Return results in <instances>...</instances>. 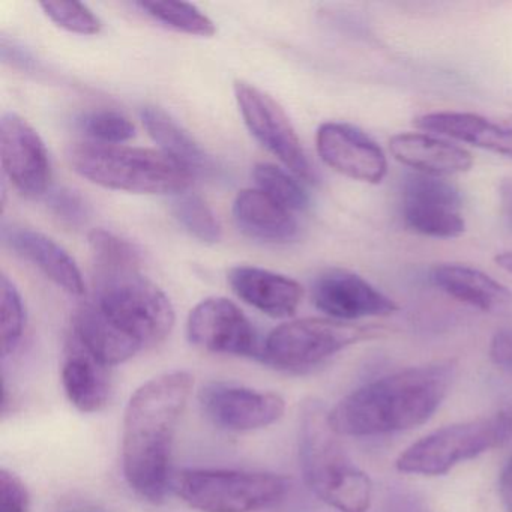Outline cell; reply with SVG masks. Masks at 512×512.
I'll list each match as a JSON object with an SVG mask.
<instances>
[{"label": "cell", "instance_id": "6da1fadb", "mask_svg": "<svg viewBox=\"0 0 512 512\" xmlns=\"http://www.w3.org/2000/svg\"><path fill=\"white\" fill-rule=\"evenodd\" d=\"M193 388L190 373L172 371L143 383L128 401L122 467L131 490L148 502L166 500L173 440Z\"/></svg>", "mask_w": 512, "mask_h": 512}, {"label": "cell", "instance_id": "7a4b0ae2", "mask_svg": "<svg viewBox=\"0 0 512 512\" xmlns=\"http://www.w3.org/2000/svg\"><path fill=\"white\" fill-rule=\"evenodd\" d=\"M454 361L404 368L350 392L331 410L340 436L371 437L412 430L427 422L449 394Z\"/></svg>", "mask_w": 512, "mask_h": 512}, {"label": "cell", "instance_id": "3957f363", "mask_svg": "<svg viewBox=\"0 0 512 512\" xmlns=\"http://www.w3.org/2000/svg\"><path fill=\"white\" fill-rule=\"evenodd\" d=\"M331 410L308 398L299 412V461L308 488L341 512H365L373 502V482L355 466L340 434L332 427Z\"/></svg>", "mask_w": 512, "mask_h": 512}, {"label": "cell", "instance_id": "277c9868", "mask_svg": "<svg viewBox=\"0 0 512 512\" xmlns=\"http://www.w3.org/2000/svg\"><path fill=\"white\" fill-rule=\"evenodd\" d=\"M67 160L77 175L92 184L134 194L178 196L194 178L163 152L133 146L85 140L68 148Z\"/></svg>", "mask_w": 512, "mask_h": 512}, {"label": "cell", "instance_id": "5b68a950", "mask_svg": "<svg viewBox=\"0 0 512 512\" xmlns=\"http://www.w3.org/2000/svg\"><path fill=\"white\" fill-rule=\"evenodd\" d=\"M91 301L142 349L163 343L175 326L172 302L140 269L94 274Z\"/></svg>", "mask_w": 512, "mask_h": 512}, {"label": "cell", "instance_id": "8992f818", "mask_svg": "<svg viewBox=\"0 0 512 512\" xmlns=\"http://www.w3.org/2000/svg\"><path fill=\"white\" fill-rule=\"evenodd\" d=\"M512 436V409L439 428L406 449L397 469L421 476H440L505 443Z\"/></svg>", "mask_w": 512, "mask_h": 512}, {"label": "cell", "instance_id": "52a82bcc", "mask_svg": "<svg viewBox=\"0 0 512 512\" xmlns=\"http://www.w3.org/2000/svg\"><path fill=\"white\" fill-rule=\"evenodd\" d=\"M377 326L334 319H301L275 328L262 346L260 359L277 370L307 373L347 347L382 335Z\"/></svg>", "mask_w": 512, "mask_h": 512}, {"label": "cell", "instance_id": "ba28073f", "mask_svg": "<svg viewBox=\"0 0 512 512\" xmlns=\"http://www.w3.org/2000/svg\"><path fill=\"white\" fill-rule=\"evenodd\" d=\"M176 490L200 512H256L281 502L290 482L275 473L185 469L176 478Z\"/></svg>", "mask_w": 512, "mask_h": 512}, {"label": "cell", "instance_id": "9c48e42d", "mask_svg": "<svg viewBox=\"0 0 512 512\" xmlns=\"http://www.w3.org/2000/svg\"><path fill=\"white\" fill-rule=\"evenodd\" d=\"M235 98L250 133L296 178L314 184L316 170L283 107L256 86L238 80Z\"/></svg>", "mask_w": 512, "mask_h": 512}, {"label": "cell", "instance_id": "30bf717a", "mask_svg": "<svg viewBox=\"0 0 512 512\" xmlns=\"http://www.w3.org/2000/svg\"><path fill=\"white\" fill-rule=\"evenodd\" d=\"M461 208L460 190L451 182L422 173L404 179L401 218L410 232L428 238H458L466 230Z\"/></svg>", "mask_w": 512, "mask_h": 512}, {"label": "cell", "instance_id": "8fae6325", "mask_svg": "<svg viewBox=\"0 0 512 512\" xmlns=\"http://www.w3.org/2000/svg\"><path fill=\"white\" fill-rule=\"evenodd\" d=\"M187 335L191 344L206 352L250 358L262 353L253 323L227 298L199 302L188 316Z\"/></svg>", "mask_w": 512, "mask_h": 512}, {"label": "cell", "instance_id": "7c38bea8", "mask_svg": "<svg viewBox=\"0 0 512 512\" xmlns=\"http://www.w3.org/2000/svg\"><path fill=\"white\" fill-rule=\"evenodd\" d=\"M206 418L229 431H254L280 421L286 409L281 395L236 383L211 382L199 392Z\"/></svg>", "mask_w": 512, "mask_h": 512}, {"label": "cell", "instance_id": "4fadbf2b", "mask_svg": "<svg viewBox=\"0 0 512 512\" xmlns=\"http://www.w3.org/2000/svg\"><path fill=\"white\" fill-rule=\"evenodd\" d=\"M0 155L5 175L20 194L34 199L49 193L52 181L49 152L35 128L16 113L2 116Z\"/></svg>", "mask_w": 512, "mask_h": 512}, {"label": "cell", "instance_id": "5bb4252c", "mask_svg": "<svg viewBox=\"0 0 512 512\" xmlns=\"http://www.w3.org/2000/svg\"><path fill=\"white\" fill-rule=\"evenodd\" d=\"M317 310L328 319L350 322L394 314L398 305L367 280L347 269L332 268L317 275L311 289Z\"/></svg>", "mask_w": 512, "mask_h": 512}, {"label": "cell", "instance_id": "9a60e30c", "mask_svg": "<svg viewBox=\"0 0 512 512\" xmlns=\"http://www.w3.org/2000/svg\"><path fill=\"white\" fill-rule=\"evenodd\" d=\"M316 148L326 166L365 184L377 185L388 173L383 149L358 127L326 122L317 130Z\"/></svg>", "mask_w": 512, "mask_h": 512}, {"label": "cell", "instance_id": "2e32d148", "mask_svg": "<svg viewBox=\"0 0 512 512\" xmlns=\"http://www.w3.org/2000/svg\"><path fill=\"white\" fill-rule=\"evenodd\" d=\"M235 295L274 319H287L298 311L304 289L287 275L257 266H235L227 274Z\"/></svg>", "mask_w": 512, "mask_h": 512}, {"label": "cell", "instance_id": "e0dca14e", "mask_svg": "<svg viewBox=\"0 0 512 512\" xmlns=\"http://www.w3.org/2000/svg\"><path fill=\"white\" fill-rule=\"evenodd\" d=\"M5 244L40 269L50 281L73 296L86 293L85 280L76 260L49 236L28 227H4Z\"/></svg>", "mask_w": 512, "mask_h": 512}, {"label": "cell", "instance_id": "ac0fdd59", "mask_svg": "<svg viewBox=\"0 0 512 512\" xmlns=\"http://www.w3.org/2000/svg\"><path fill=\"white\" fill-rule=\"evenodd\" d=\"M62 386L70 403L83 413L101 412L112 397L110 367L98 361L73 335L62 361Z\"/></svg>", "mask_w": 512, "mask_h": 512}, {"label": "cell", "instance_id": "d6986e66", "mask_svg": "<svg viewBox=\"0 0 512 512\" xmlns=\"http://www.w3.org/2000/svg\"><path fill=\"white\" fill-rule=\"evenodd\" d=\"M389 149L395 160L422 175L449 176L469 172L473 157L469 151L428 133H401L391 137Z\"/></svg>", "mask_w": 512, "mask_h": 512}, {"label": "cell", "instance_id": "ffe728a7", "mask_svg": "<svg viewBox=\"0 0 512 512\" xmlns=\"http://www.w3.org/2000/svg\"><path fill=\"white\" fill-rule=\"evenodd\" d=\"M233 217L244 235L266 244H289L299 233L292 211L259 188L239 191L233 202Z\"/></svg>", "mask_w": 512, "mask_h": 512}, {"label": "cell", "instance_id": "44dd1931", "mask_svg": "<svg viewBox=\"0 0 512 512\" xmlns=\"http://www.w3.org/2000/svg\"><path fill=\"white\" fill-rule=\"evenodd\" d=\"M430 280L446 295L485 313H499L512 305L508 287L472 266L442 263L431 269Z\"/></svg>", "mask_w": 512, "mask_h": 512}, {"label": "cell", "instance_id": "7402d4cb", "mask_svg": "<svg viewBox=\"0 0 512 512\" xmlns=\"http://www.w3.org/2000/svg\"><path fill=\"white\" fill-rule=\"evenodd\" d=\"M415 124L428 133L512 158V128L488 121L482 116L464 112H436L421 116Z\"/></svg>", "mask_w": 512, "mask_h": 512}, {"label": "cell", "instance_id": "603a6c76", "mask_svg": "<svg viewBox=\"0 0 512 512\" xmlns=\"http://www.w3.org/2000/svg\"><path fill=\"white\" fill-rule=\"evenodd\" d=\"M71 335L110 368L124 364L142 350L133 338L113 325L91 299L83 302L74 313Z\"/></svg>", "mask_w": 512, "mask_h": 512}, {"label": "cell", "instance_id": "cb8c5ba5", "mask_svg": "<svg viewBox=\"0 0 512 512\" xmlns=\"http://www.w3.org/2000/svg\"><path fill=\"white\" fill-rule=\"evenodd\" d=\"M140 118L151 139L160 146V151L187 169L191 175H208L214 172V163L209 155L160 107H143Z\"/></svg>", "mask_w": 512, "mask_h": 512}, {"label": "cell", "instance_id": "d4e9b609", "mask_svg": "<svg viewBox=\"0 0 512 512\" xmlns=\"http://www.w3.org/2000/svg\"><path fill=\"white\" fill-rule=\"evenodd\" d=\"M137 7L173 31L203 38L217 34L214 22L194 5L185 2H139Z\"/></svg>", "mask_w": 512, "mask_h": 512}, {"label": "cell", "instance_id": "484cf974", "mask_svg": "<svg viewBox=\"0 0 512 512\" xmlns=\"http://www.w3.org/2000/svg\"><path fill=\"white\" fill-rule=\"evenodd\" d=\"M176 221L197 241L217 244L223 236V227L208 203L194 193H181L172 202Z\"/></svg>", "mask_w": 512, "mask_h": 512}, {"label": "cell", "instance_id": "4316f807", "mask_svg": "<svg viewBox=\"0 0 512 512\" xmlns=\"http://www.w3.org/2000/svg\"><path fill=\"white\" fill-rule=\"evenodd\" d=\"M94 274L140 269L142 259L133 244L119 238L115 233L95 229L89 233Z\"/></svg>", "mask_w": 512, "mask_h": 512}, {"label": "cell", "instance_id": "83f0119b", "mask_svg": "<svg viewBox=\"0 0 512 512\" xmlns=\"http://www.w3.org/2000/svg\"><path fill=\"white\" fill-rule=\"evenodd\" d=\"M253 178L262 193L289 211H304L310 205V197L304 187L299 184L298 178H293L286 170L274 164H256Z\"/></svg>", "mask_w": 512, "mask_h": 512}, {"label": "cell", "instance_id": "f1b7e54d", "mask_svg": "<svg viewBox=\"0 0 512 512\" xmlns=\"http://www.w3.org/2000/svg\"><path fill=\"white\" fill-rule=\"evenodd\" d=\"M26 328V308L16 284L2 275L0 280V343L4 358L20 346Z\"/></svg>", "mask_w": 512, "mask_h": 512}, {"label": "cell", "instance_id": "f546056e", "mask_svg": "<svg viewBox=\"0 0 512 512\" xmlns=\"http://www.w3.org/2000/svg\"><path fill=\"white\" fill-rule=\"evenodd\" d=\"M80 131L89 142L101 145H122L136 136V127L127 116L113 110H94L85 113L77 121Z\"/></svg>", "mask_w": 512, "mask_h": 512}, {"label": "cell", "instance_id": "4dcf8cb0", "mask_svg": "<svg viewBox=\"0 0 512 512\" xmlns=\"http://www.w3.org/2000/svg\"><path fill=\"white\" fill-rule=\"evenodd\" d=\"M40 7L59 28L73 34L97 35L103 28L94 11L80 2H43Z\"/></svg>", "mask_w": 512, "mask_h": 512}, {"label": "cell", "instance_id": "1f68e13d", "mask_svg": "<svg viewBox=\"0 0 512 512\" xmlns=\"http://www.w3.org/2000/svg\"><path fill=\"white\" fill-rule=\"evenodd\" d=\"M50 214L67 227H82L89 218V206L77 191L71 188H55L44 196Z\"/></svg>", "mask_w": 512, "mask_h": 512}, {"label": "cell", "instance_id": "d6a6232c", "mask_svg": "<svg viewBox=\"0 0 512 512\" xmlns=\"http://www.w3.org/2000/svg\"><path fill=\"white\" fill-rule=\"evenodd\" d=\"M0 503L2 512H31V496L19 475L0 469Z\"/></svg>", "mask_w": 512, "mask_h": 512}, {"label": "cell", "instance_id": "836d02e7", "mask_svg": "<svg viewBox=\"0 0 512 512\" xmlns=\"http://www.w3.org/2000/svg\"><path fill=\"white\" fill-rule=\"evenodd\" d=\"M383 512H433L424 496L404 485H391L383 496Z\"/></svg>", "mask_w": 512, "mask_h": 512}, {"label": "cell", "instance_id": "e575fe53", "mask_svg": "<svg viewBox=\"0 0 512 512\" xmlns=\"http://www.w3.org/2000/svg\"><path fill=\"white\" fill-rule=\"evenodd\" d=\"M490 358L497 368L512 373V326L496 331L491 338Z\"/></svg>", "mask_w": 512, "mask_h": 512}, {"label": "cell", "instance_id": "d590c367", "mask_svg": "<svg viewBox=\"0 0 512 512\" xmlns=\"http://www.w3.org/2000/svg\"><path fill=\"white\" fill-rule=\"evenodd\" d=\"M2 59H4V62H10L13 67L22 68L26 71L35 67L34 58L25 49L16 46L14 43H8L5 38L2 40Z\"/></svg>", "mask_w": 512, "mask_h": 512}, {"label": "cell", "instance_id": "8d00e7d4", "mask_svg": "<svg viewBox=\"0 0 512 512\" xmlns=\"http://www.w3.org/2000/svg\"><path fill=\"white\" fill-rule=\"evenodd\" d=\"M500 212L506 226L512 230V178L502 179L499 185Z\"/></svg>", "mask_w": 512, "mask_h": 512}, {"label": "cell", "instance_id": "74e56055", "mask_svg": "<svg viewBox=\"0 0 512 512\" xmlns=\"http://www.w3.org/2000/svg\"><path fill=\"white\" fill-rule=\"evenodd\" d=\"M499 494L506 512H512V458L500 473Z\"/></svg>", "mask_w": 512, "mask_h": 512}, {"label": "cell", "instance_id": "f35d334b", "mask_svg": "<svg viewBox=\"0 0 512 512\" xmlns=\"http://www.w3.org/2000/svg\"><path fill=\"white\" fill-rule=\"evenodd\" d=\"M494 262H496V265L502 268L503 271L512 275V251H503V253L497 254V256L494 257Z\"/></svg>", "mask_w": 512, "mask_h": 512}]
</instances>
